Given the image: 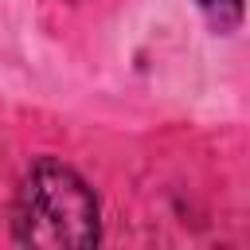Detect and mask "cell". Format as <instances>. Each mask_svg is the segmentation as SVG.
Returning <instances> with one entry per match:
<instances>
[{
  "mask_svg": "<svg viewBox=\"0 0 250 250\" xmlns=\"http://www.w3.org/2000/svg\"><path fill=\"white\" fill-rule=\"evenodd\" d=\"M195 8H199V16L211 23V31H219V35H230V31H238V23H242V0H191Z\"/></svg>",
  "mask_w": 250,
  "mask_h": 250,
  "instance_id": "obj_2",
  "label": "cell"
},
{
  "mask_svg": "<svg viewBox=\"0 0 250 250\" xmlns=\"http://www.w3.org/2000/svg\"><path fill=\"white\" fill-rule=\"evenodd\" d=\"M12 238L31 250H90L102 242V207L78 168L35 156L12 199Z\"/></svg>",
  "mask_w": 250,
  "mask_h": 250,
  "instance_id": "obj_1",
  "label": "cell"
}]
</instances>
